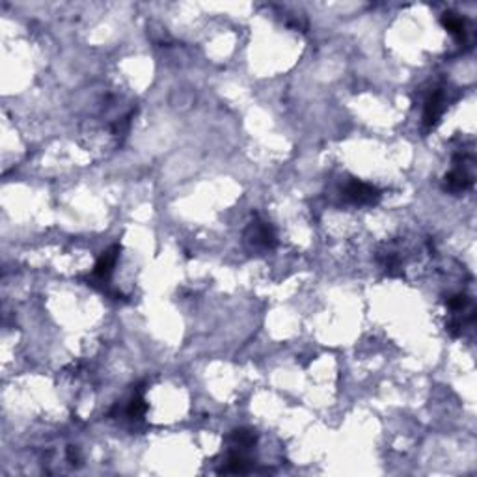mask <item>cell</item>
I'll return each instance as SVG.
<instances>
[{"mask_svg": "<svg viewBox=\"0 0 477 477\" xmlns=\"http://www.w3.org/2000/svg\"><path fill=\"white\" fill-rule=\"evenodd\" d=\"M472 157L466 153L455 155V166L449 174L446 175V181H444V187L449 192H464L470 187L473 185V174L470 172V166H472Z\"/></svg>", "mask_w": 477, "mask_h": 477, "instance_id": "1", "label": "cell"}, {"mask_svg": "<svg viewBox=\"0 0 477 477\" xmlns=\"http://www.w3.org/2000/svg\"><path fill=\"white\" fill-rule=\"evenodd\" d=\"M345 200L354 206H373L380 198V190L377 187L364 183V181L353 179L343 190Z\"/></svg>", "mask_w": 477, "mask_h": 477, "instance_id": "2", "label": "cell"}, {"mask_svg": "<svg viewBox=\"0 0 477 477\" xmlns=\"http://www.w3.org/2000/svg\"><path fill=\"white\" fill-rule=\"evenodd\" d=\"M444 110H446V92H444V88H435L429 93V98L425 99V107H423V127H425V131H431L438 125Z\"/></svg>", "mask_w": 477, "mask_h": 477, "instance_id": "3", "label": "cell"}, {"mask_svg": "<svg viewBox=\"0 0 477 477\" xmlns=\"http://www.w3.org/2000/svg\"><path fill=\"white\" fill-rule=\"evenodd\" d=\"M247 239L248 241L254 245V247L257 248H265V250H271V248L276 247V231H274V228L271 226V224H267V222L263 220H254L248 226L247 230Z\"/></svg>", "mask_w": 477, "mask_h": 477, "instance_id": "4", "label": "cell"}, {"mask_svg": "<svg viewBox=\"0 0 477 477\" xmlns=\"http://www.w3.org/2000/svg\"><path fill=\"white\" fill-rule=\"evenodd\" d=\"M248 449H241V447H231L226 455V461L222 462L220 472L222 473H247L250 472L252 461L247 455Z\"/></svg>", "mask_w": 477, "mask_h": 477, "instance_id": "5", "label": "cell"}, {"mask_svg": "<svg viewBox=\"0 0 477 477\" xmlns=\"http://www.w3.org/2000/svg\"><path fill=\"white\" fill-rule=\"evenodd\" d=\"M119 250H122V248H119L118 245H114V247H110L107 252H105L103 256L99 257V261L95 263V269H93V272H92V280L105 282V280L110 278L114 267H116V263H118Z\"/></svg>", "mask_w": 477, "mask_h": 477, "instance_id": "6", "label": "cell"}, {"mask_svg": "<svg viewBox=\"0 0 477 477\" xmlns=\"http://www.w3.org/2000/svg\"><path fill=\"white\" fill-rule=\"evenodd\" d=\"M146 411H148V405H146L144 401V390L139 386V390H134V395L131 397V401H129L125 412H127V416L131 420H140V418L146 414Z\"/></svg>", "mask_w": 477, "mask_h": 477, "instance_id": "7", "label": "cell"}, {"mask_svg": "<svg viewBox=\"0 0 477 477\" xmlns=\"http://www.w3.org/2000/svg\"><path fill=\"white\" fill-rule=\"evenodd\" d=\"M442 25L446 26V30L455 36L459 42H462L464 37H466V25L462 21L461 17L455 16V13H446V16L442 17Z\"/></svg>", "mask_w": 477, "mask_h": 477, "instance_id": "8", "label": "cell"}, {"mask_svg": "<svg viewBox=\"0 0 477 477\" xmlns=\"http://www.w3.org/2000/svg\"><path fill=\"white\" fill-rule=\"evenodd\" d=\"M231 447H241V449H250L256 444V435L250 429H237L230 435Z\"/></svg>", "mask_w": 477, "mask_h": 477, "instance_id": "9", "label": "cell"}]
</instances>
